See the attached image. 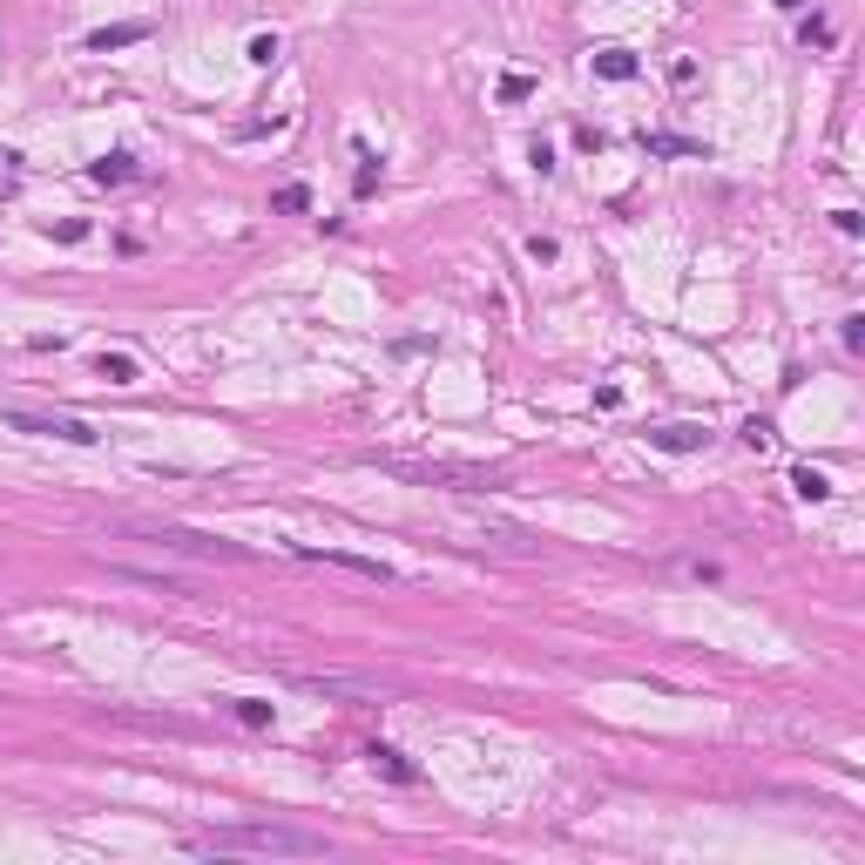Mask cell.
<instances>
[{"mask_svg":"<svg viewBox=\"0 0 865 865\" xmlns=\"http://www.w3.org/2000/svg\"><path fill=\"white\" fill-rule=\"evenodd\" d=\"M791 494H798V501H825V494H832V480L818 474V467H791Z\"/></svg>","mask_w":865,"mask_h":865,"instance_id":"obj_12","label":"cell"},{"mask_svg":"<svg viewBox=\"0 0 865 865\" xmlns=\"http://www.w3.org/2000/svg\"><path fill=\"white\" fill-rule=\"evenodd\" d=\"M798 41H805V48H832V28H825L818 14H805V21H798Z\"/></svg>","mask_w":865,"mask_h":865,"instance_id":"obj_17","label":"cell"},{"mask_svg":"<svg viewBox=\"0 0 865 865\" xmlns=\"http://www.w3.org/2000/svg\"><path fill=\"white\" fill-rule=\"evenodd\" d=\"M744 447H757V453L771 447V419H744Z\"/></svg>","mask_w":865,"mask_h":865,"instance_id":"obj_20","label":"cell"},{"mask_svg":"<svg viewBox=\"0 0 865 865\" xmlns=\"http://www.w3.org/2000/svg\"><path fill=\"white\" fill-rule=\"evenodd\" d=\"M291 555L298 561H325V568H352V575H365V582H399L392 575V561H379V555H345V548H311V541H291Z\"/></svg>","mask_w":865,"mask_h":865,"instance_id":"obj_3","label":"cell"},{"mask_svg":"<svg viewBox=\"0 0 865 865\" xmlns=\"http://www.w3.org/2000/svg\"><path fill=\"white\" fill-rule=\"evenodd\" d=\"M7 426H14V433H34V440H68V447H95V440H102V433L75 413H7Z\"/></svg>","mask_w":865,"mask_h":865,"instance_id":"obj_2","label":"cell"},{"mask_svg":"<svg viewBox=\"0 0 865 865\" xmlns=\"http://www.w3.org/2000/svg\"><path fill=\"white\" fill-rule=\"evenodd\" d=\"M196 852H325V838L291 832V825H210V832H190Z\"/></svg>","mask_w":865,"mask_h":865,"instance_id":"obj_1","label":"cell"},{"mask_svg":"<svg viewBox=\"0 0 865 865\" xmlns=\"http://www.w3.org/2000/svg\"><path fill=\"white\" fill-rule=\"evenodd\" d=\"M95 372H102L109 386H136V359H129V352H102V359H95Z\"/></svg>","mask_w":865,"mask_h":865,"instance_id":"obj_13","label":"cell"},{"mask_svg":"<svg viewBox=\"0 0 865 865\" xmlns=\"http://www.w3.org/2000/svg\"><path fill=\"white\" fill-rule=\"evenodd\" d=\"M224 710L237 717V724H251V730H271V703H264V697H230Z\"/></svg>","mask_w":865,"mask_h":865,"instance_id":"obj_11","label":"cell"},{"mask_svg":"<svg viewBox=\"0 0 865 865\" xmlns=\"http://www.w3.org/2000/svg\"><path fill=\"white\" fill-rule=\"evenodd\" d=\"M784 14H811V0H778Z\"/></svg>","mask_w":865,"mask_h":865,"instance_id":"obj_23","label":"cell"},{"mask_svg":"<svg viewBox=\"0 0 865 865\" xmlns=\"http://www.w3.org/2000/svg\"><path fill=\"white\" fill-rule=\"evenodd\" d=\"M649 156H697V142H683V136H649Z\"/></svg>","mask_w":865,"mask_h":865,"instance_id":"obj_18","label":"cell"},{"mask_svg":"<svg viewBox=\"0 0 865 865\" xmlns=\"http://www.w3.org/2000/svg\"><path fill=\"white\" fill-rule=\"evenodd\" d=\"M365 764H372L379 778H392V784H419V771H413V764H406L399 751H392V744H372V751H365Z\"/></svg>","mask_w":865,"mask_h":865,"instance_id":"obj_9","label":"cell"},{"mask_svg":"<svg viewBox=\"0 0 865 865\" xmlns=\"http://www.w3.org/2000/svg\"><path fill=\"white\" fill-rule=\"evenodd\" d=\"M379 183H386V163H379L372 149H359V176H352V190H359V196H372Z\"/></svg>","mask_w":865,"mask_h":865,"instance_id":"obj_15","label":"cell"},{"mask_svg":"<svg viewBox=\"0 0 865 865\" xmlns=\"http://www.w3.org/2000/svg\"><path fill=\"white\" fill-rule=\"evenodd\" d=\"M82 237H88V224H82V217H68V224H55V244H82Z\"/></svg>","mask_w":865,"mask_h":865,"instance_id":"obj_22","label":"cell"},{"mask_svg":"<svg viewBox=\"0 0 865 865\" xmlns=\"http://www.w3.org/2000/svg\"><path fill=\"white\" fill-rule=\"evenodd\" d=\"M149 21H115V28H95L88 34V55H115V48H136V41H149Z\"/></svg>","mask_w":865,"mask_h":865,"instance_id":"obj_7","label":"cell"},{"mask_svg":"<svg viewBox=\"0 0 865 865\" xmlns=\"http://www.w3.org/2000/svg\"><path fill=\"white\" fill-rule=\"evenodd\" d=\"M271 210H278V217H305L311 190H305V183H284V190H271Z\"/></svg>","mask_w":865,"mask_h":865,"instance_id":"obj_14","label":"cell"},{"mask_svg":"<svg viewBox=\"0 0 865 865\" xmlns=\"http://www.w3.org/2000/svg\"><path fill=\"white\" fill-rule=\"evenodd\" d=\"M595 75H602V82H636L642 61L629 55V48H602V55H595Z\"/></svg>","mask_w":865,"mask_h":865,"instance_id":"obj_10","label":"cell"},{"mask_svg":"<svg viewBox=\"0 0 865 865\" xmlns=\"http://www.w3.org/2000/svg\"><path fill=\"white\" fill-rule=\"evenodd\" d=\"M278 55H284V48H278V34H251V48H244V61H251V68H271Z\"/></svg>","mask_w":865,"mask_h":865,"instance_id":"obj_16","label":"cell"},{"mask_svg":"<svg viewBox=\"0 0 865 865\" xmlns=\"http://www.w3.org/2000/svg\"><path fill=\"white\" fill-rule=\"evenodd\" d=\"M838 338H845V352H865V318H845Z\"/></svg>","mask_w":865,"mask_h":865,"instance_id":"obj_21","label":"cell"},{"mask_svg":"<svg viewBox=\"0 0 865 865\" xmlns=\"http://www.w3.org/2000/svg\"><path fill=\"white\" fill-rule=\"evenodd\" d=\"M142 169H136V156H122V149H115V156H95V163H88V183H102V190H122V183H136Z\"/></svg>","mask_w":865,"mask_h":865,"instance_id":"obj_8","label":"cell"},{"mask_svg":"<svg viewBox=\"0 0 865 865\" xmlns=\"http://www.w3.org/2000/svg\"><path fill=\"white\" fill-rule=\"evenodd\" d=\"M386 474H399V480H453V487H501L494 474H480V467H419V460H379Z\"/></svg>","mask_w":865,"mask_h":865,"instance_id":"obj_4","label":"cell"},{"mask_svg":"<svg viewBox=\"0 0 865 865\" xmlns=\"http://www.w3.org/2000/svg\"><path fill=\"white\" fill-rule=\"evenodd\" d=\"M649 447H663V453H703V447H710V433H703V426H690V419H670V426H649Z\"/></svg>","mask_w":865,"mask_h":865,"instance_id":"obj_6","label":"cell"},{"mask_svg":"<svg viewBox=\"0 0 865 865\" xmlns=\"http://www.w3.org/2000/svg\"><path fill=\"white\" fill-rule=\"evenodd\" d=\"M156 541H163V548H176V555H203V561H251L244 548L210 541V534H190V528H156Z\"/></svg>","mask_w":865,"mask_h":865,"instance_id":"obj_5","label":"cell"},{"mask_svg":"<svg viewBox=\"0 0 865 865\" xmlns=\"http://www.w3.org/2000/svg\"><path fill=\"white\" fill-rule=\"evenodd\" d=\"M528 95H534L528 75H501V102H528Z\"/></svg>","mask_w":865,"mask_h":865,"instance_id":"obj_19","label":"cell"}]
</instances>
